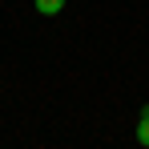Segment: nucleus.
I'll list each match as a JSON object with an SVG mask.
<instances>
[{
    "label": "nucleus",
    "instance_id": "1",
    "mask_svg": "<svg viewBox=\"0 0 149 149\" xmlns=\"http://www.w3.org/2000/svg\"><path fill=\"white\" fill-rule=\"evenodd\" d=\"M32 4H36V12H40V16H56V12L65 8V0H32Z\"/></svg>",
    "mask_w": 149,
    "mask_h": 149
},
{
    "label": "nucleus",
    "instance_id": "2",
    "mask_svg": "<svg viewBox=\"0 0 149 149\" xmlns=\"http://www.w3.org/2000/svg\"><path fill=\"white\" fill-rule=\"evenodd\" d=\"M137 141L149 145V109H141V121H137Z\"/></svg>",
    "mask_w": 149,
    "mask_h": 149
}]
</instances>
